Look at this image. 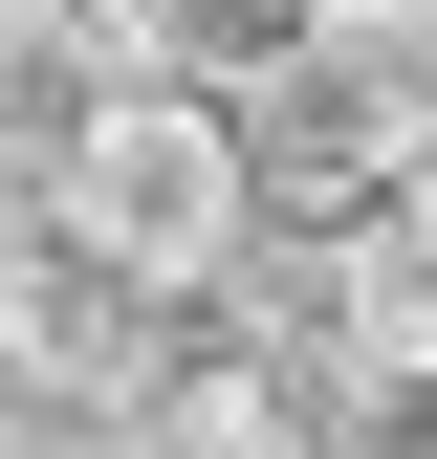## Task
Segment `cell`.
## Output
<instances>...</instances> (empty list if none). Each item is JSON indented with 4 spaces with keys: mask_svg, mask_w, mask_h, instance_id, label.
<instances>
[{
    "mask_svg": "<svg viewBox=\"0 0 437 459\" xmlns=\"http://www.w3.org/2000/svg\"><path fill=\"white\" fill-rule=\"evenodd\" d=\"M132 372H153V284H109L44 197H0V394H44V416H109Z\"/></svg>",
    "mask_w": 437,
    "mask_h": 459,
    "instance_id": "obj_3",
    "label": "cell"
},
{
    "mask_svg": "<svg viewBox=\"0 0 437 459\" xmlns=\"http://www.w3.org/2000/svg\"><path fill=\"white\" fill-rule=\"evenodd\" d=\"M0 459H109V416H44V394H0Z\"/></svg>",
    "mask_w": 437,
    "mask_h": 459,
    "instance_id": "obj_8",
    "label": "cell"
},
{
    "mask_svg": "<svg viewBox=\"0 0 437 459\" xmlns=\"http://www.w3.org/2000/svg\"><path fill=\"white\" fill-rule=\"evenodd\" d=\"M394 219H416V263H437V153H416V197H394Z\"/></svg>",
    "mask_w": 437,
    "mask_h": 459,
    "instance_id": "obj_9",
    "label": "cell"
},
{
    "mask_svg": "<svg viewBox=\"0 0 437 459\" xmlns=\"http://www.w3.org/2000/svg\"><path fill=\"white\" fill-rule=\"evenodd\" d=\"M44 219H66L109 284H153V307L241 284V263H262V219H241V109L176 88V66H132V88H109V132L44 176Z\"/></svg>",
    "mask_w": 437,
    "mask_h": 459,
    "instance_id": "obj_2",
    "label": "cell"
},
{
    "mask_svg": "<svg viewBox=\"0 0 437 459\" xmlns=\"http://www.w3.org/2000/svg\"><path fill=\"white\" fill-rule=\"evenodd\" d=\"M109 22H132V66H176V88H218V109H241L262 66H306L350 0H109Z\"/></svg>",
    "mask_w": 437,
    "mask_h": 459,
    "instance_id": "obj_6",
    "label": "cell"
},
{
    "mask_svg": "<svg viewBox=\"0 0 437 459\" xmlns=\"http://www.w3.org/2000/svg\"><path fill=\"white\" fill-rule=\"evenodd\" d=\"M394 22H437V0H394Z\"/></svg>",
    "mask_w": 437,
    "mask_h": 459,
    "instance_id": "obj_10",
    "label": "cell"
},
{
    "mask_svg": "<svg viewBox=\"0 0 437 459\" xmlns=\"http://www.w3.org/2000/svg\"><path fill=\"white\" fill-rule=\"evenodd\" d=\"M109 88H132V22H109V0H0V197L66 176L109 132Z\"/></svg>",
    "mask_w": 437,
    "mask_h": 459,
    "instance_id": "obj_5",
    "label": "cell"
},
{
    "mask_svg": "<svg viewBox=\"0 0 437 459\" xmlns=\"http://www.w3.org/2000/svg\"><path fill=\"white\" fill-rule=\"evenodd\" d=\"M328 459H437V351H372L328 394Z\"/></svg>",
    "mask_w": 437,
    "mask_h": 459,
    "instance_id": "obj_7",
    "label": "cell"
},
{
    "mask_svg": "<svg viewBox=\"0 0 437 459\" xmlns=\"http://www.w3.org/2000/svg\"><path fill=\"white\" fill-rule=\"evenodd\" d=\"M109 459H328V416H306V372L262 351H153L132 394H109Z\"/></svg>",
    "mask_w": 437,
    "mask_h": 459,
    "instance_id": "obj_4",
    "label": "cell"
},
{
    "mask_svg": "<svg viewBox=\"0 0 437 459\" xmlns=\"http://www.w3.org/2000/svg\"><path fill=\"white\" fill-rule=\"evenodd\" d=\"M416 153H437V22H394V0H350L306 66L241 88V219H262V241H350V219H394Z\"/></svg>",
    "mask_w": 437,
    "mask_h": 459,
    "instance_id": "obj_1",
    "label": "cell"
}]
</instances>
